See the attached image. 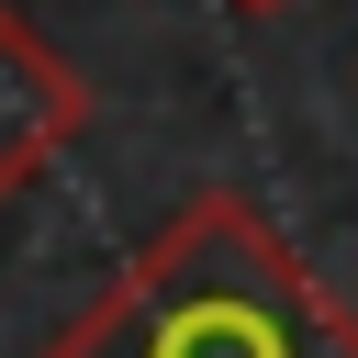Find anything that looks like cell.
Wrapping results in <instances>:
<instances>
[{"label":"cell","instance_id":"1","mask_svg":"<svg viewBox=\"0 0 358 358\" xmlns=\"http://www.w3.org/2000/svg\"><path fill=\"white\" fill-rule=\"evenodd\" d=\"M45 358H358V313L246 190H201L45 336Z\"/></svg>","mask_w":358,"mask_h":358},{"label":"cell","instance_id":"3","mask_svg":"<svg viewBox=\"0 0 358 358\" xmlns=\"http://www.w3.org/2000/svg\"><path fill=\"white\" fill-rule=\"evenodd\" d=\"M235 11H257V22H268V11H291V0H235Z\"/></svg>","mask_w":358,"mask_h":358},{"label":"cell","instance_id":"2","mask_svg":"<svg viewBox=\"0 0 358 358\" xmlns=\"http://www.w3.org/2000/svg\"><path fill=\"white\" fill-rule=\"evenodd\" d=\"M78 134H90V78H78L22 11H0V201L34 190Z\"/></svg>","mask_w":358,"mask_h":358}]
</instances>
